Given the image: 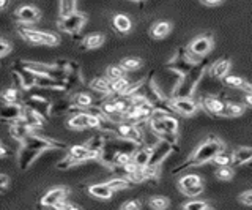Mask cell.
Here are the masks:
<instances>
[{"mask_svg":"<svg viewBox=\"0 0 252 210\" xmlns=\"http://www.w3.org/2000/svg\"><path fill=\"white\" fill-rule=\"evenodd\" d=\"M106 183H107L114 191L125 190V188H128V186H131V180H128V178H125V177H115V178H112V180H109V182H106Z\"/></svg>","mask_w":252,"mask_h":210,"instance_id":"cell-38","label":"cell"},{"mask_svg":"<svg viewBox=\"0 0 252 210\" xmlns=\"http://www.w3.org/2000/svg\"><path fill=\"white\" fill-rule=\"evenodd\" d=\"M140 207H142V204H140V201H137V199L128 201V202H125V204L122 206L123 210H139Z\"/></svg>","mask_w":252,"mask_h":210,"instance_id":"cell-48","label":"cell"},{"mask_svg":"<svg viewBox=\"0 0 252 210\" xmlns=\"http://www.w3.org/2000/svg\"><path fill=\"white\" fill-rule=\"evenodd\" d=\"M115 135L122 139H126V141H131L134 144L140 145L142 144V136H140V131L139 128L134 125L132 122H118L117 127H115Z\"/></svg>","mask_w":252,"mask_h":210,"instance_id":"cell-7","label":"cell"},{"mask_svg":"<svg viewBox=\"0 0 252 210\" xmlns=\"http://www.w3.org/2000/svg\"><path fill=\"white\" fill-rule=\"evenodd\" d=\"M180 191L183 193L185 196H188V198H197V196H200V194H202L203 185L197 183V185H192V186H188V188H181Z\"/></svg>","mask_w":252,"mask_h":210,"instance_id":"cell-43","label":"cell"},{"mask_svg":"<svg viewBox=\"0 0 252 210\" xmlns=\"http://www.w3.org/2000/svg\"><path fill=\"white\" fill-rule=\"evenodd\" d=\"M76 3H77V0H60V18L74 13Z\"/></svg>","mask_w":252,"mask_h":210,"instance_id":"cell-39","label":"cell"},{"mask_svg":"<svg viewBox=\"0 0 252 210\" xmlns=\"http://www.w3.org/2000/svg\"><path fill=\"white\" fill-rule=\"evenodd\" d=\"M211 161H215V165H218V166H230L232 165V152L225 150V147H222V149L213 157Z\"/></svg>","mask_w":252,"mask_h":210,"instance_id":"cell-33","label":"cell"},{"mask_svg":"<svg viewBox=\"0 0 252 210\" xmlns=\"http://www.w3.org/2000/svg\"><path fill=\"white\" fill-rule=\"evenodd\" d=\"M68 155L76 163H84L89 160V149H87V145H73L69 149Z\"/></svg>","mask_w":252,"mask_h":210,"instance_id":"cell-32","label":"cell"},{"mask_svg":"<svg viewBox=\"0 0 252 210\" xmlns=\"http://www.w3.org/2000/svg\"><path fill=\"white\" fill-rule=\"evenodd\" d=\"M251 105H252V93L246 92V93H244V106L249 107Z\"/></svg>","mask_w":252,"mask_h":210,"instance_id":"cell-51","label":"cell"},{"mask_svg":"<svg viewBox=\"0 0 252 210\" xmlns=\"http://www.w3.org/2000/svg\"><path fill=\"white\" fill-rule=\"evenodd\" d=\"M74 165H77V163H76V161H74L73 158H71L69 155H68L66 158H63L62 161H59V163H57V168H59V169H69V168H73Z\"/></svg>","mask_w":252,"mask_h":210,"instance_id":"cell-46","label":"cell"},{"mask_svg":"<svg viewBox=\"0 0 252 210\" xmlns=\"http://www.w3.org/2000/svg\"><path fill=\"white\" fill-rule=\"evenodd\" d=\"M85 21H87V16H85L84 13L74 11V13L68 14V16L60 18L59 27H60V30H63L65 34L77 35V34L82 30V27L85 26Z\"/></svg>","mask_w":252,"mask_h":210,"instance_id":"cell-5","label":"cell"},{"mask_svg":"<svg viewBox=\"0 0 252 210\" xmlns=\"http://www.w3.org/2000/svg\"><path fill=\"white\" fill-rule=\"evenodd\" d=\"M19 98V93L16 89H6L3 93H2V100L5 103H16Z\"/></svg>","mask_w":252,"mask_h":210,"instance_id":"cell-45","label":"cell"},{"mask_svg":"<svg viewBox=\"0 0 252 210\" xmlns=\"http://www.w3.org/2000/svg\"><path fill=\"white\" fill-rule=\"evenodd\" d=\"M230 70V60L228 59H219L215 64L208 65L207 71L210 74V77H215V79H222V77L228 73Z\"/></svg>","mask_w":252,"mask_h":210,"instance_id":"cell-18","label":"cell"},{"mask_svg":"<svg viewBox=\"0 0 252 210\" xmlns=\"http://www.w3.org/2000/svg\"><path fill=\"white\" fill-rule=\"evenodd\" d=\"M150 152H152V147L140 144V145L136 147V149H134V152H132V155H131V161H132L137 168H144V166H147V163H148Z\"/></svg>","mask_w":252,"mask_h":210,"instance_id":"cell-20","label":"cell"},{"mask_svg":"<svg viewBox=\"0 0 252 210\" xmlns=\"http://www.w3.org/2000/svg\"><path fill=\"white\" fill-rule=\"evenodd\" d=\"M142 65V62L136 57H128V59H122L120 67L125 70V71H136Z\"/></svg>","mask_w":252,"mask_h":210,"instance_id":"cell-37","label":"cell"},{"mask_svg":"<svg viewBox=\"0 0 252 210\" xmlns=\"http://www.w3.org/2000/svg\"><path fill=\"white\" fill-rule=\"evenodd\" d=\"M66 77H65V84H66V90L69 92L71 89L77 87V85L82 84V71L79 64H76L74 60H68V65L65 68Z\"/></svg>","mask_w":252,"mask_h":210,"instance_id":"cell-11","label":"cell"},{"mask_svg":"<svg viewBox=\"0 0 252 210\" xmlns=\"http://www.w3.org/2000/svg\"><path fill=\"white\" fill-rule=\"evenodd\" d=\"M87 117H89V112H85L82 109L76 111L68 120V127L73 130H85L89 128V123H87Z\"/></svg>","mask_w":252,"mask_h":210,"instance_id":"cell-22","label":"cell"},{"mask_svg":"<svg viewBox=\"0 0 252 210\" xmlns=\"http://www.w3.org/2000/svg\"><path fill=\"white\" fill-rule=\"evenodd\" d=\"M197 183H202V178L200 175L197 174H188V175H183L180 178L178 182V188H188V186H192V185H197Z\"/></svg>","mask_w":252,"mask_h":210,"instance_id":"cell-36","label":"cell"},{"mask_svg":"<svg viewBox=\"0 0 252 210\" xmlns=\"http://www.w3.org/2000/svg\"><path fill=\"white\" fill-rule=\"evenodd\" d=\"M107 133H98L94 135L92 139H89L87 142V149H89V160H99V155H101V149H102V144H104V139H106Z\"/></svg>","mask_w":252,"mask_h":210,"instance_id":"cell-17","label":"cell"},{"mask_svg":"<svg viewBox=\"0 0 252 210\" xmlns=\"http://www.w3.org/2000/svg\"><path fill=\"white\" fill-rule=\"evenodd\" d=\"M186 49L191 56H194L197 59L207 57V54L213 49V40L210 36H197Z\"/></svg>","mask_w":252,"mask_h":210,"instance_id":"cell-10","label":"cell"},{"mask_svg":"<svg viewBox=\"0 0 252 210\" xmlns=\"http://www.w3.org/2000/svg\"><path fill=\"white\" fill-rule=\"evenodd\" d=\"M24 106L18 103H5L3 106H0V119L6 122H14L22 117Z\"/></svg>","mask_w":252,"mask_h":210,"instance_id":"cell-16","label":"cell"},{"mask_svg":"<svg viewBox=\"0 0 252 210\" xmlns=\"http://www.w3.org/2000/svg\"><path fill=\"white\" fill-rule=\"evenodd\" d=\"M106 74H107V79H109L110 82H114V81L120 79V77H123V76H125V70H123L122 67L110 65V67L107 68Z\"/></svg>","mask_w":252,"mask_h":210,"instance_id":"cell-41","label":"cell"},{"mask_svg":"<svg viewBox=\"0 0 252 210\" xmlns=\"http://www.w3.org/2000/svg\"><path fill=\"white\" fill-rule=\"evenodd\" d=\"M10 51H11L10 43H6L5 40H0V57H5Z\"/></svg>","mask_w":252,"mask_h":210,"instance_id":"cell-49","label":"cell"},{"mask_svg":"<svg viewBox=\"0 0 252 210\" xmlns=\"http://www.w3.org/2000/svg\"><path fill=\"white\" fill-rule=\"evenodd\" d=\"M172 30V24L167 21H158L152 27V36L156 38V40H161V38L167 36Z\"/></svg>","mask_w":252,"mask_h":210,"instance_id":"cell-30","label":"cell"},{"mask_svg":"<svg viewBox=\"0 0 252 210\" xmlns=\"http://www.w3.org/2000/svg\"><path fill=\"white\" fill-rule=\"evenodd\" d=\"M136 2H140V0H136Z\"/></svg>","mask_w":252,"mask_h":210,"instance_id":"cell-54","label":"cell"},{"mask_svg":"<svg viewBox=\"0 0 252 210\" xmlns=\"http://www.w3.org/2000/svg\"><path fill=\"white\" fill-rule=\"evenodd\" d=\"M90 87L93 90L102 93L104 97L114 95V93H112V82H110L107 77H94V79L90 82Z\"/></svg>","mask_w":252,"mask_h":210,"instance_id":"cell-24","label":"cell"},{"mask_svg":"<svg viewBox=\"0 0 252 210\" xmlns=\"http://www.w3.org/2000/svg\"><path fill=\"white\" fill-rule=\"evenodd\" d=\"M202 3H205L207 6H216L219 3H222V0H202Z\"/></svg>","mask_w":252,"mask_h":210,"instance_id":"cell-52","label":"cell"},{"mask_svg":"<svg viewBox=\"0 0 252 210\" xmlns=\"http://www.w3.org/2000/svg\"><path fill=\"white\" fill-rule=\"evenodd\" d=\"M216 177L219 180H230L233 177V169L230 166H219V169L216 171Z\"/></svg>","mask_w":252,"mask_h":210,"instance_id":"cell-44","label":"cell"},{"mask_svg":"<svg viewBox=\"0 0 252 210\" xmlns=\"http://www.w3.org/2000/svg\"><path fill=\"white\" fill-rule=\"evenodd\" d=\"M222 79H224V84L227 85V87L243 90L244 93L252 90V89H251V84H249L248 81H244L243 77H240V76H228V74H225V76L222 77Z\"/></svg>","mask_w":252,"mask_h":210,"instance_id":"cell-25","label":"cell"},{"mask_svg":"<svg viewBox=\"0 0 252 210\" xmlns=\"http://www.w3.org/2000/svg\"><path fill=\"white\" fill-rule=\"evenodd\" d=\"M35 87L55 92H68L65 81L54 79V77H49L46 74H35Z\"/></svg>","mask_w":252,"mask_h":210,"instance_id":"cell-12","label":"cell"},{"mask_svg":"<svg viewBox=\"0 0 252 210\" xmlns=\"http://www.w3.org/2000/svg\"><path fill=\"white\" fill-rule=\"evenodd\" d=\"M203 109L211 115L227 117V103L220 97H203L202 103Z\"/></svg>","mask_w":252,"mask_h":210,"instance_id":"cell-9","label":"cell"},{"mask_svg":"<svg viewBox=\"0 0 252 210\" xmlns=\"http://www.w3.org/2000/svg\"><path fill=\"white\" fill-rule=\"evenodd\" d=\"M8 182H10V178H8V175L0 174V193H3V191L6 190Z\"/></svg>","mask_w":252,"mask_h":210,"instance_id":"cell-50","label":"cell"},{"mask_svg":"<svg viewBox=\"0 0 252 210\" xmlns=\"http://www.w3.org/2000/svg\"><path fill=\"white\" fill-rule=\"evenodd\" d=\"M19 34L30 44H43V46H57L60 43V36L54 32H43L29 27H21Z\"/></svg>","mask_w":252,"mask_h":210,"instance_id":"cell-3","label":"cell"},{"mask_svg":"<svg viewBox=\"0 0 252 210\" xmlns=\"http://www.w3.org/2000/svg\"><path fill=\"white\" fill-rule=\"evenodd\" d=\"M22 105H24V107H27V109L36 112L38 115H41L44 120L51 117V101L46 100L41 95H38V93L26 95L24 97Z\"/></svg>","mask_w":252,"mask_h":210,"instance_id":"cell-4","label":"cell"},{"mask_svg":"<svg viewBox=\"0 0 252 210\" xmlns=\"http://www.w3.org/2000/svg\"><path fill=\"white\" fill-rule=\"evenodd\" d=\"M240 202H243L246 207H251L252 206V191L248 190V191H244L240 194Z\"/></svg>","mask_w":252,"mask_h":210,"instance_id":"cell-47","label":"cell"},{"mask_svg":"<svg viewBox=\"0 0 252 210\" xmlns=\"http://www.w3.org/2000/svg\"><path fill=\"white\" fill-rule=\"evenodd\" d=\"M169 206H170L169 199L164 198V196H153L152 199H150V207L155 209V210H164Z\"/></svg>","mask_w":252,"mask_h":210,"instance_id":"cell-40","label":"cell"},{"mask_svg":"<svg viewBox=\"0 0 252 210\" xmlns=\"http://www.w3.org/2000/svg\"><path fill=\"white\" fill-rule=\"evenodd\" d=\"M39 18H41L39 10L32 5H22L18 8V11H16V19L22 22V24H33Z\"/></svg>","mask_w":252,"mask_h":210,"instance_id":"cell-14","label":"cell"},{"mask_svg":"<svg viewBox=\"0 0 252 210\" xmlns=\"http://www.w3.org/2000/svg\"><path fill=\"white\" fill-rule=\"evenodd\" d=\"M159 120L164 127V131H169V133H177L178 131V120L172 114H162Z\"/></svg>","mask_w":252,"mask_h":210,"instance_id":"cell-34","label":"cell"},{"mask_svg":"<svg viewBox=\"0 0 252 210\" xmlns=\"http://www.w3.org/2000/svg\"><path fill=\"white\" fill-rule=\"evenodd\" d=\"M227 117H238V115H241L244 112V109H246V106L238 103V101H227Z\"/></svg>","mask_w":252,"mask_h":210,"instance_id":"cell-35","label":"cell"},{"mask_svg":"<svg viewBox=\"0 0 252 210\" xmlns=\"http://www.w3.org/2000/svg\"><path fill=\"white\" fill-rule=\"evenodd\" d=\"M170 98V97H169ZM170 105L173 107V111L181 114V115H194L199 111V103L192 97H181V98H170Z\"/></svg>","mask_w":252,"mask_h":210,"instance_id":"cell-8","label":"cell"},{"mask_svg":"<svg viewBox=\"0 0 252 210\" xmlns=\"http://www.w3.org/2000/svg\"><path fill=\"white\" fill-rule=\"evenodd\" d=\"M14 74L19 77L22 89L32 90L35 87V73L24 67L22 62H16V64H14Z\"/></svg>","mask_w":252,"mask_h":210,"instance_id":"cell-13","label":"cell"},{"mask_svg":"<svg viewBox=\"0 0 252 210\" xmlns=\"http://www.w3.org/2000/svg\"><path fill=\"white\" fill-rule=\"evenodd\" d=\"M224 144L220 139H218L216 136H210L207 141H203L197 149L192 152V155L189 157L183 165L177 166L172 173H181V171L189 169V168H194V166H202L205 163H208L213 160V157L222 149Z\"/></svg>","mask_w":252,"mask_h":210,"instance_id":"cell-2","label":"cell"},{"mask_svg":"<svg viewBox=\"0 0 252 210\" xmlns=\"http://www.w3.org/2000/svg\"><path fill=\"white\" fill-rule=\"evenodd\" d=\"M32 130L26 122L22 120V117L21 119H18V120H14L13 122V125H11V128H10V133H11V136L14 138V139H18V141L21 142L24 138L26 136H29L30 133H32Z\"/></svg>","mask_w":252,"mask_h":210,"instance_id":"cell-21","label":"cell"},{"mask_svg":"<svg viewBox=\"0 0 252 210\" xmlns=\"http://www.w3.org/2000/svg\"><path fill=\"white\" fill-rule=\"evenodd\" d=\"M89 194L94 199H101V201H107L112 198L114 190L110 188L107 183H93L89 186Z\"/></svg>","mask_w":252,"mask_h":210,"instance_id":"cell-19","label":"cell"},{"mask_svg":"<svg viewBox=\"0 0 252 210\" xmlns=\"http://www.w3.org/2000/svg\"><path fill=\"white\" fill-rule=\"evenodd\" d=\"M71 101H73V105L79 107V109H89V107L94 106L92 95H89V93H85V92H76L74 95L71 97Z\"/></svg>","mask_w":252,"mask_h":210,"instance_id":"cell-27","label":"cell"},{"mask_svg":"<svg viewBox=\"0 0 252 210\" xmlns=\"http://www.w3.org/2000/svg\"><path fill=\"white\" fill-rule=\"evenodd\" d=\"M22 120L26 122L32 130H36L39 127H43V122H44V119L41 117V115H38L36 112L27 109V107L22 112Z\"/></svg>","mask_w":252,"mask_h":210,"instance_id":"cell-29","label":"cell"},{"mask_svg":"<svg viewBox=\"0 0 252 210\" xmlns=\"http://www.w3.org/2000/svg\"><path fill=\"white\" fill-rule=\"evenodd\" d=\"M112 22H114V29L118 34H128L132 27V22L126 14H117V16H114Z\"/></svg>","mask_w":252,"mask_h":210,"instance_id":"cell-31","label":"cell"},{"mask_svg":"<svg viewBox=\"0 0 252 210\" xmlns=\"http://www.w3.org/2000/svg\"><path fill=\"white\" fill-rule=\"evenodd\" d=\"M173 152L172 145L169 142L162 141L159 139L153 147H152V152H150V158H148V163L147 166L148 168H159L161 163L169 157V155Z\"/></svg>","mask_w":252,"mask_h":210,"instance_id":"cell-6","label":"cell"},{"mask_svg":"<svg viewBox=\"0 0 252 210\" xmlns=\"http://www.w3.org/2000/svg\"><path fill=\"white\" fill-rule=\"evenodd\" d=\"M71 111H79V107H76L71 100H59L57 103L51 105V115H62Z\"/></svg>","mask_w":252,"mask_h":210,"instance_id":"cell-26","label":"cell"},{"mask_svg":"<svg viewBox=\"0 0 252 210\" xmlns=\"http://www.w3.org/2000/svg\"><path fill=\"white\" fill-rule=\"evenodd\" d=\"M6 5H8V0H0V10H3Z\"/></svg>","mask_w":252,"mask_h":210,"instance_id":"cell-53","label":"cell"},{"mask_svg":"<svg viewBox=\"0 0 252 210\" xmlns=\"http://www.w3.org/2000/svg\"><path fill=\"white\" fill-rule=\"evenodd\" d=\"M183 209H186V210H208L210 204L207 201L194 199V201H189V202H186V204H183Z\"/></svg>","mask_w":252,"mask_h":210,"instance_id":"cell-42","label":"cell"},{"mask_svg":"<svg viewBox=\"0 0 252 210\" xmlns=\"http://www.w3.org/2000/svg\"><path fill=\"white\" fill-rule=\"evenodd\" d=\"M252 158V150L251 147H238L235 152H232V165L235 166H243L249 163Z\"/></svg>","mask_w":252,"mask_h":210,"instance_id":"cell-23","label":"cell"},{"mask_svg":"<svg viewBox=\"0 0 252 210\" xmlns=\"http://www.w3.org/2000/svg\"><path fill=\"white\" fill-rule=\"evenodd\" d=\"M104 44V35L102 34H92V35H87L81 46L82 49H98L101 46Z\"/></svg>","mask_w":252,"mask_h":210,"instance_id":"cell-28","label":"cell"},{"mask_svg":"<svg viewBox=\"0 0 252 210\" xmlns=\"http://www.w3.org/2000/svg\"><path fill=\"white\" fill-rule=\"evenodd\" d=\"M63 199H68V188H65V186H57V188H52L44 194L41 199V204L44 207H54L57 202Z\"/></svg>","mask_w":252,"mask_h":210,"instance_id":"cell-15","label":"cell"},{"mask_svg":"<svg viewBox=\"0 0 252 210\" xmlns=\"http://www.w3.org/2000/svg\"><path fill=\"white\" fill-rule=\"evenodd\" d=\"M210 65V60L202 57L200 60L194 62L191 67H188L183 73H181V79L175 85V89L172 92L170 98H181V97H192V93L197 87V84L200 82L203 73L207 71Z\"/></svg>","mask_w":252,"mask_h":210,"instance_id":"cell-1","label":"cell"}]
</instances>
